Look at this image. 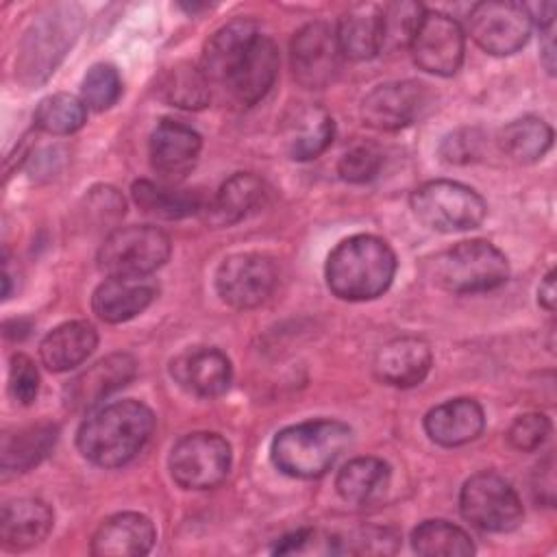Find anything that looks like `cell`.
<instances>
[{
    "label": "cell",
    "instance_id": "40",
    "mask_svg": "<svg viewBox=\"0 0 557 557\" xmlns=\"http://www.w3.org/2000/svg\"><path fill=\"white\" fill-rule=\"evenodd\" d=\"M9 389L20 405H30L39 394V372L30 357L13 355L9 368Z\"/></svg>",
    "mask_w": 557,
    "mask_h": 557
},
{
    "label": "cell",
    "instance_id": "12",
    "mask_svg": "<svg viewBox=\"0 0 557 557\" xmlns=\"http://www.w3.org/2000/svg\"><path fill=\"white\" fill-rule=\"evenodd\" d=\"M409 50L420 70L435 76H453L463 63V30L450 15L424 11L409 41Z\"/></svg>",
    "mask_w": 557,
    "mask_h": 557
},
{
    "label": "cell",
    "instance_id": "27",
    "mask_svg": "<svg viewBox=\"0 0 557 557\" xmlns=\"http://www.w3.org/2000/svg\"><path fill=\"white\" fill-rule=\"evenodd\" d=\"M392 470L379 457H355L342 466L335 479V490L342 500L366 507L379 503L389 490Z\"/></svg>",
    "mask_w": 557,
    "mask_h": 557
},
{
    "label": "cell",
    "instance_id": "22",
    "mask_svg": "<svg viewBox=\"0 0 557 557\" xmlns=\"http://www.w3.org/2000/svg\"><path fill=\"white\" fill-rule=\"evenodd\" d=\"M485 426L483 407L472 398H453L424 416V431L440 446H461L481 435Z\"/></svg>",
    "mask_w": 557,
    "mask_h": 557
},
{
    "label": "cell",
    "instance_id": "26",
    "mask_svg": "<svg viewBox=\"0 0 557 557\" xmlns=\"http://www.w3.org/2000/svg\"><path fill=\"white\" fill-rule=\"evenodd\" d=\"M265 187L259 176L237 172L226 178L215 196L205 205V218L213 226H231L244 220L263 200Z\"/></svg>",
    "mask_w": 557,
    "mask_h": 557
},
{
    "label": "cell",
    "instance_id": "34",
    "mask_svg": "<svg viewBox=\"0 0 557 557\" xmlns=\"http://www.w3.org/2000/svg\"><path fill=\"white\" fill-rule=\"evenodd\" d=\"M87 117V107L72 94L46 96L35 109V126L48 135H72Z\"/></svg>",
    "mask_w": 557,
    "mask_h": 557
},
{
    "label": "cell",
    "instance_id": "28",
    "mask_svg": "<svg viewBox=\"0 0 557 557\" xmlns=\"http://www.w3.org/2000/svg\"><path fill=\"white\" fill-rule=\"evenodd\" d=\"M59 437V426L52 422H37L2 435L0 466L4 474L26 472L37 466L54 448Z\"/></svg>",
    "mask_w": 557,
    "mask_h": 557
},
{
    "label": "cell",
    "instance_id": "42",
    "mask_svg": "<svg viewBox=\"0 0 557 557\" xmlns=\"http://www.w3.org/2000/svg\"><path fill=\"white\" fill-rule=\"evenodd\" d=\"M320 540V533L315 529H298L294 533L283 535L276 546L272 548V553L276 555H298V553H307L315 542ZM313 550H318L313 546Z\"/></svg>",
    "mask_w": 557,
    "mask_h": 557
},
{
    "label": "cell",
    "instance_id": "37",
    "mask_svg": "<svg viewBox=\"0 0 557 557\" xmlns=\"http://www.w3.org/2000/svg\"><path fill=\"white\" fill-rule=\"evenodd\" d=\"M381 165H383V154L370 144H359L342 154L337 163V172L348 183H366L379 174Z\"/></svg>",
    "mask_w": 557,
    "mask_h": 557
},
{
    "label": "cell",
    "instance_id": "2",
    "mask_svg": "<svg viewBox=\"0 0 557 557\" xmlns=\"http://www.w3.org/2000/svg\"><path fill=\"white\" fill-rule=\"evenodd\" d=\"M152 431L154 413L144 403L117 400L83 420L76 433V448L100 468H120L146 446Z\"/></svg>",
    "mask_w": 557,
    "mask_h": 557
},
{
    "label": "cell",
    "instance_id": "1",
    "mask_svg": "<svg viewBox=\"0 0 557 557\" xmlns=\"http://www.w3.org/2000/svg\"><path fill=\"white\" fill-rule=\"evenodd\" d=\"M200 72L218 96L235 107L257 104L278 74L276 44L246 17L231 20L205 44Z\"/></svg>",
    "mask_w": 557,
    "mask_h": 557
},
{
    "label": "cell",
    "instance_id": "44",
    "mask_svg": "<svg viewBox=\"0 0 557 557\" xmlns=\"http://www.w3.org/2000/svg\"><path fill=\"white\" fill-rule=\"evenodd\" d=\"M537 298H540V305L546 309V311H553L555 309V302H557V289H555V270H550L544 281L540 283V289H537Z\"/></svg>",
    "mask_w": 557,
    "mask_h": 557
},
{
    "label": "cell",
    "instance_id": "35",
    "mask_svg": "<svg viewBox=\"0 0 557 557\" xmlns=\"http://www.w3.org/2000/svg\"><path fill=\"white\" fill-rule=\"evenodd\" d=\"M122 96V78L109 63H96L87 70L81 83V100L91 111L111 109Z\"/></svg>",
    "mask_w": 557,
    "mask_h": 557
},
{
    "label": "cell",
    "instance_id": "39",
    "mask_svg": "<svg viewBox=\"0 0 557 557\" xmlns=\"http://www.w3.org/2000/svg\"><path fill=\"white\" fill-rule=\"evenodd\" d=\"M396 535L387 529L368 527L355 531L348 540L335 537V555L339 553H394Z\"/></svg>",
    "mask_w": 557,
    "mask_h": 557
},
{
    "label": "cell",
    "instance_id": "17",
    "mask_svg": "<svg viewBox=\"0 0 557 557\" xmlns=\"http://www.w3.org/2000/svg\"><path fill=\"white\" fill-rule=\"evenodd\" d=\"M170 374L189 394L213 398L228 389L233 370L228 357L222 350L211 346H196L172 359Z\"/></svg>",
    "mask_w": 557,
    "mask_h": 557
},
{
    "label": "cell",
    "instance_id": "41",
    "mask_svg": "<svg viewBox=\"0 0 557 557\" xmlns=\"http://www.w3.org/2000/svg\"><path fill=\"white\" fill-rule=\"evenodd\" d=\"M479 139L474 137V131H461L444 139L442 144V157L448 163H466L476 154Z\"/></svg>",
    "mask_w": 557,
    "mask_h": 557
},
{
    "label": "cell",
    "instance_id": "36",
    "mask_svg": "<svg viewBox=\"0 0 557 557\" xmlns=\"http://www.w3.org/2000/svg\"><path fill=\"white\" fill-rule=\"evenodd\" d=\"M424 7L418 2H392L383 4V26H385V46H409L420 17L424 15Z\"/></svg>",
    "mask_w": 557,
    "mask_h": 557
},
{
    "label": "cell",
    "instance_id": "18",
    "mask_svg": "<svg viewBox=\"0 0 557 557\" xmlns=\"http://www.w3.org/2000/svg\"><path fill=\"white\" fill-rule=\"evenodd\" d=\"M200 148V135L191 126L165 117L150 135V163L165 181H181L196 165Z\"/></svg>",
    "mask_w": 557,
    "mask_h": 557
},
{
    "label": "cell",
    "instance_id": "3",
    "mask_svg": "<svg viewBox=\"0 0 557 557\" xmlns=\"http://www.w3.org/2000/svg\"><path fill=\"white\" fill-rule=\"evenodd\" d=\"M396 274V255L376 235L342 239L329 255L324 276L329 289L342 300H372L381 296Z\"/></svg>",
    "mask_w": 557,
    "mask_h": 557
},
{
    "label": "cell",
    "instance_id": "7",
    "mask_svg": "<svg viewBox=\"0 0 557 557\" xmlns=\"http://www.w3.org/2000/svg\"><path fill=\"white\" fill-rule=\"evenodd\" d=\"M172 252L168 233L157 226H124L111 231L98 248V268L107 276H148Z\"/></svg>",
    "mask_w": 557,
    "mask_h": 557
},
{
    "label": "cell",
    "instance_id": "6",
    "mask_svg": "<svg viewBox=\"0 0 557 557\" xmlns=\"http://www.w3.org/2000/svg\"><path fill=\"white\" fill-rule=\"evenodd\" d=\"M413 215L431 231L457 233L476 228L485 213V200L468 185L457 181H429L411 191Z\"/></svg>",
    "mask_w": 557,
    "mask_h": 557
},
{
    "label": "cell",
    "instance_id": "5",
    "mask_svg": "<svg viewBox=\"0 0 557 557\" xmlns=\"http://www.w3.org/2000/svg\"><path fill=\"white\" fill-rule=\"evenodd\" d=\"M509 276L507 257L485 239L459 242L433 259V281L453 294L490 292Z\"/></svg>",
    "mask_w": 557,
    "mask_h": 557
},
{
    "label": "cell",
    "instance_id": "38",
    "mask_svg": "<svg viewBox=\"0 0 557 557\" xmlns=\"http://www.w3.org/2000/svg\"><path fill=\"white\" fill-rule=\"evenodd\" d=\"M548 435H550V420L537 411L518 416L507 429L509 446L522 453L537 450Z\"/></svg>",
    "mask_w": 557,
    "mask_h": 557
},
{
    "label": "cell",
    "instance_id": "45",
    "mask_svg": "<svg viewBox=\"0 0 557 557\" xmlns=\"http://www.w3.org/2000/svg\"><path fill=\"white\" fill-rule=\"evenodd\" d=\"M542 61L550 74H555V44H553V26L544 30V48H542Z\"/></svg>",
    "mask_w": 557,
    "mask_h": 557
},
{
    "label": "cell",
    "instance_id": "31",
    "mask_svg": "<svg viewBox=\"0 0 557 557\" xmlns=\"http://www.w3.org/2000/svg\"><path fill=\"white\" fill-rule=\"evenodd\" d=\"M500 150L518 161V163H533L540 161L553 146V128L533 115L518 117L509 122L498 135Z\"/></svg>",
    "mask_w": 557,
    "mask_h": 557
},
{
    "label": "cell",
    "instance_id": "24",
    "mask_svg": "<svg viewBox=\"0 0 557 557\" xmlns=\"http://www.w3.org/2000/svg\"><path fill=\"white\" fill-rule=\"evenodd\" d=\"M337 44L344 57L366 61L383 50V4H355L337 22Z\"/></svg>",
    "mask_w": 557,
    "mask_h": 557
},
{
    "label": "cell",
    "instance_id": "43",
    "mask_svg": "<svg viewBox=\"0 0 557 557\" xmlns=\"http://www.w3.org/2000/svg\"><path fill=\"white\" fill-rule=\"evenodd\" d=\"M522 9H524L529 22L537 24L542 30L550 28L555 22V11H557L555 2H527V4H522Z\"/></svg>",
    "mask_w": 557,
    "mask_h": 557
},
{
    "label": "cell",
    "instance_id": "25",
    "mask_svg": "<svg viewBox=\"0 0 557 557\" xmlns=\"http://www.w3.org/2000/svg\"><path fill=\"white\" fill-rule=\"evenodd\" d=\"M98 346L96 329L85 320L63 322L39 344L41 363L52 372H67L81 366Z\"/></svg>",
    "mask_w": 557,
    "mask_h": 557
},
{
    "label": "cell",
    "instance_id": "19",
    "mask_svg": "<svg viewBox=\"0 0 557 557\" xmlns=\"http://www.w3.org/2000/svg\"><path fill=\"white\" fill-rule=\"evenodd\" d=\"M431 363V346L420 337L405 335L381 346L374 357V374L385 385L413 387L426 379Z\"/></svg>",
    "mask_w": 557,
    "mask_h": 557
},
{
    "label": "cell",
    "instance_id": "30",
    "mask_svg": "<svg viewBox=\"0 0 557 557\" xmlns=\"http://www.w3.org/2000/svg\"><path fill=\"white\" fill-rule=\"evenodd\" d=\"M335 124L322 107H300L285 126L287 152L296 161L320 157L333 141Z\"/></svg>",
    "mask_w": 557,
    "mask_h": 557
},
{
    "label": "cell",
    "instance_id": "9",
    "mask_svg": "<svg viewBox=\"0 0 557 557\" xmlns=\"http://www.w3.org/2000/svg\"><path fill=\"white\" fill-rule=\"evenodd\" d=\"M459 511L476 529L507 533L522 522L518 492L500 474L483 470L472 474L459 492Z\"/></svg>",
    "mask_w": 557,
    "mask_h": 557
},
{
    "label": "cell",
    "instance_id": "20",
    "mask_svg": "<svg viewBox=\"0 0 557 557\" xmlns=\"http://www.w3.org/2000/svg\"><path fill=\"white\" fill-rule=\"evenodd\" d=\"M154 296L157 287L146 276H109L96 287L91 309L102 322L120 324L139 315Z\"/></svg>",
    "mask_w": 557,
    "mask_h": 557
},
{
    "label": "cell",
    "instance_id": "16",
    "mask_svg": "<svg viewBox=\"0 0 557 557\" xmlns=\"http://www.w3.org/2000/svg\"><path fill=\"white\" fill-rule=\"evenodd\" d=\"M137 372V363L126 352H113L76 374L63 389L65 405L74 411L94 409L113 392L122 389Z\"/></svg>",
    "mask_w": 557,
    "mask_h": 557
},
{
    "label": "cell",
    "instance_id": "14",
    "mask_svg": "<svg viewBox=\"0 0 557 557\" xmlns=\"http://www.w3.org/2000/svg\"><path fill=\"white\" fill-rule=\"evenodd\" d=\"M339 54L342 50L335 28H331L326 22H309L292 39V74L302 87L322 89L335 81Z\"/></svg>",
    "mask_w": 557,
    "mask_h": 557
},
{
    "label": "cell",
    "instance_id": "23",
    "mask_svg": "<svg viewBox=\"0 0 557 557\" xmlns=\"http://www.w3.org/2000/svg\"><path fill=\"white\" fill-rule=\"evenodd\" d=\"M54 522L52 509L39 498H13L2 505L0 540L11 550H26L46 540Z\"/></svg>",
    "mask_w": 557,
    "mask_h": 557
},
{
    "label": "cell",
    "instance_id": "32",
    "mask_svg": "<svg viewBox=\"0 0 557 557\" xmlns=\"http://www.w3.org/2000/svg\"><path fill=\"white\" fill-rule=\"evenodd\" d=\"M411 548L422 557H468L474 553L470 535L446 520H424L411 533Z\"/></svg>",
    "mask_w": 557,
    "mask_h": 557
},
{
    "label": "cell",
    "instance_id": "33",
    "mask_svg": "<svg viewBox=\"0 0 557 557\" xmlns=\"http://www.w3.org/2000/svg\"><path fill=\"white\" fill-rule=\"evenodd\" d=\"M159 96L181 109H202L211 100V89L200 72L191 63H176L168 67L157 87Z\"/></svg>",
    "mask_w": 557,
    "mask_h": 557
},
{
    "label": "cell",
    "instance_id": "46",
    "mask_svg": "<svg viewBox=\"0 0 557 557\" xmlns=\"http://www.w3.org/2000/svg\"><path fill=\"white\" fill-rule=\"evenodd\" d=\"M4 335L11 339H22L28 335V322L24 320H9L4 324Z\"/></svg>",
    "mask_w": 557,
    "mask_h": 557
},
{
    "label": "cell",
    "instance_id": "29",
    "mask_svg": "<svg viewBox=\"0 0 557 557\" xmlns=\"http://www.w3.org/2000/svg\"><path fill=\"white\" fill-rule=\"evenodd\" d=\"M135 205L159 220H181L198 211H205V196L198 189H178L168 183L154 181H135L131 187Z\"/></svg>",
    "mask_w": 557,
    "mask_h": 557
},
{
    "label": "cell",
    "instance_id": "10",
    "mask_svg": "<svg viewBox=\"0 0 557 557\" xmlns=\"http://www.w3.org/2000/svg\"><path fill=\"white\" fill-rule=\"evenodd\" d=\"M231 444L211 431H196L181 437L170 450V474L185 490H211L231 470Z\"/></svg>",
    "mask_w": 557,
    "mask_h": 557
},
{
    "label": "cell",
    "instance_id": "8",
    "mask_svg": "<svg viewBox=\"0 0 557 557\" xmlns=\"http://www.w3.org/2000/svg\"><path fill=\"white\" fill-rule=\"evenodd\" d=\"M81 26V15L74 7L61 4L33 22L20 50V76L28 83H39L54 72L65 50L74 44Z\"/></svg>",
    "mask_w": 557,
    "mask_h": 557
},
{
    "label": "cell",
    "instance_id": "21",
    "mask_svg": "<svg viewBox=\"0 0 557 557\" xmlns=\"http://www.w3.org/2000/svg\"><path fill=\"white\" fill-rule=\"evenodd\" d=\"M157 540L154 524L144 513L124 511L107 518L91 537L96 557H137L146 555Z\"/></svg>",
    "mask_w": 557,
    "mask_h": 557
},
{
    "label": "cell",
    "instance_id": "15",
    "mask_svg": "<svg viewBox=\"0 0 557 557\" xmlns=\"http://www.w3.org/2000/svg\"><path fill=\"white\" fill-rule=\"evenodd\" d=\"M429 104V91L418 81L376 85L361 100L363 124L376 131H398L416 122Z\"/></svg>",
    "mask_w": 557,
    "mask_h": 557
},
{
    "label": "cell",
    "instance_id": "11",
    "mask_svg": "<svg viewBox=\"0 0 557 557\" xmlns=\"http://www.w3.org/2000/svg\"><path fill=\"white\" fill-rule=\"evenodd\" d=\"M278 283V268L263 252H235L215 272V292L233 309H252L270 298Z\"/></svg>",
    "mask_w": 557,
    "mask_h": 557
},
{
    "label": "cell",
    "instance_id": "4",
    "mask_svg": "<svg viewBox=\"0 0 557 557\" xmlns=\"http://www.w3.org/2000/svg\"><path fill=\"white\" fill-rule=\"evenodd\" d=\"M352 431L339 420H309L278 431L270 446L272 463L294 479L326 474L350 446Z\"/></svg>",
    "mask_w": 557,
    "mask_h": 557
},
{
    "label": "cell",
    "instance_id": "13",
    "mask_svg": "<svg viewBox=\"0 0 557 557\" xmlns=\"http://www.w3.org/2000/svg\"><path fill=\"white\" fill-rule=\"evenodd\" d=\"M470 37L479 48L494 57H509L518 52L531 33V22L518 2L487 0L470 9Z\"/></svg>",
    "mask_w": 557,
    "mask_h": 557
}]
</instances>
